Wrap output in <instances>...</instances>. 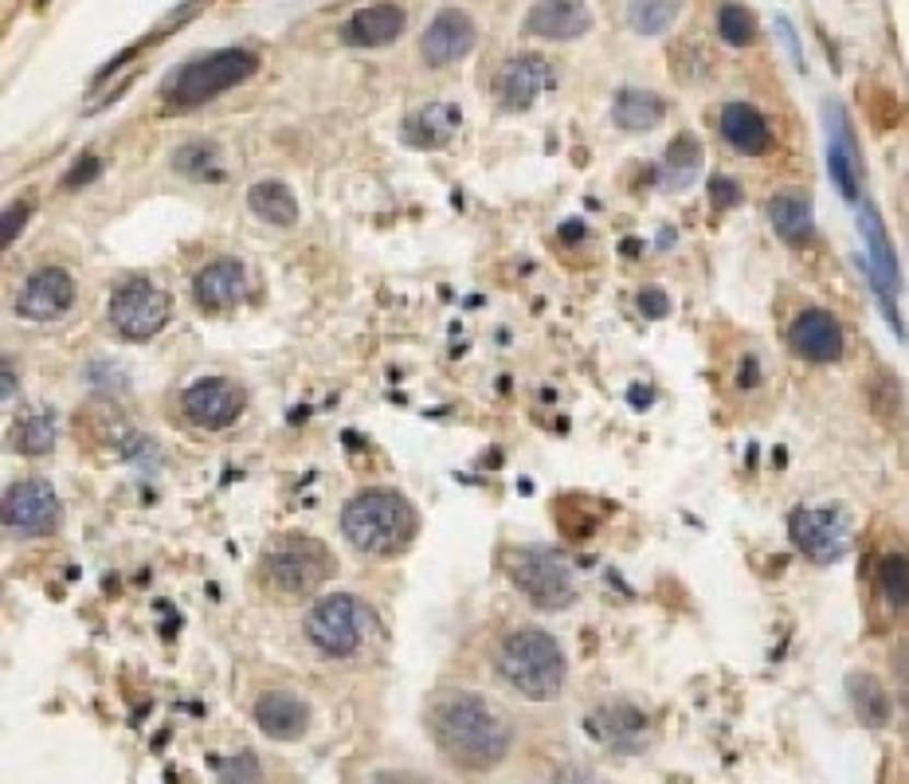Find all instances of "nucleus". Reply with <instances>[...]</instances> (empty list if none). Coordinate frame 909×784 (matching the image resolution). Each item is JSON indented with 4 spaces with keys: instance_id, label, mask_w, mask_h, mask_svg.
I'll use <instances>...</instances> for the list:
<instances>
[{
    "instance_id": "obj_1",
    "label": "nucleus",
    "mask_w": 909,
    "mask_h": 784,
    "mask_svg": "<svg viewBox=\"0 0 909 784\" xmlns=\"http://www.w3.org/2000/svg\"><path fill=\"white\" fill-rule=\"evenodd\" d=\"M432 741L451 765L463 773H490L506 761L514 746V726L490 699L475 691H447L428 714Z\"/></svg>"
},
{
    "instance_id": "obj_2",
    "label": "nucleus",
    "mask_w": 909,
    "mask_h": 784,
    "mask_svg": "<svg viewBox=\"0 0 909 784\" xmlns=\"http://www.w3.org/2000/svg\"><path fill=\"white\" fill-rule=\"evenodd\" d=\"M341 533L357 553L369 557H396L416 542L420 533V514L400 491L388 486H369L357 491L341 510Z\"/></svg>"
},
{
    "instance_id": "obj_3",
    "label": "nucleus",
    "mask_w": 909,
    "mask_h": 784,
    "mask_svg": "<svg viewBox=\"0 0 909 784\" xmlns=\"http://www.w3.org/2000/svg\"><path fill=\"white\" fill-rule=\"evenodd\" d=\"M494 667L502 682L529 702H553L564 691V679H569L561 644L545 627H514L510 635H502V644L494 652Z\"/></svg>"
},
{
    "instance_id": "obj_4",
    "label": "nucleus",
    "mask_w": 909,
    "mask_h": 784,
    "mask_svg": "<svg viewBox=\"0 0 909 784\" xmlns=\"http://www.w3.org/2000/svg\"><path fill=\"white\" fill-rule=\"evenodd\" d=\"M334 573V557L322 542L287 533L275 545H267L259 557V585L275 600H306L314 597Z\"/></svg>"
},
{
    "instance_id": "obj_5",
    "label": "nucleus",
    "mask_w": 909,
    "mask_h": 784,
    "mask_svg": "<svg viewBox=\"0 0 909 784\" xmlns=\"http://www.w3.org/2000/svg\"><path fill=\"white\" fill-rule=\"evenodd\" d=\"M259 71V56L247 51V47H220V51H208V56L188 59L185 67H177L165 87H161V99L170 106H200L208 99H220L232 87L247 83V79Z\"/></svg>"
},
{
    "instance_id": "obj_6",
    "label": "nucleus",
    "mask_w": 909,
    "mask_h": 784,
    "mask_svg": "<svg viewBox=\"0 0 909 784\" xmlns=\"http://www.w3.org/2000/svg\"><path fill=\"white\" fill-rule=\"evenodd\" d=\"M510 585L541 612H561L576 600V580H572L569 561L545 545H522L502 557Z\"/></svg>"
},
{
    "instance_id": "obj_7",
    "label": "nucleus",
    "mask_w": 909,
    "mask_h": 784,
    "mask_svg": "<svg viewBox=\"0 0 909 784\" xmlns=\"http://www.w3.org/2000/svg\"><path fill=\"white\" fill-rule=\"evenodd\" d=\"M376 627L373 612L365 600H357L353 592H329L318 604L310 608L306 616V639L318 647L326 659H349L361 652L365 635Z\"/></svg>"
},
{
    "instance_id": "obj_8",
    "label": "nucleus",
    "mask_w": 909,
    "mask_h": 784,
    "mask_svg": "<svg viewBox=\"0 0 909 784\" xmlns=\"http://www.w3.org/2000/svg\"><path fill=\"white\" fill-rule=\"evenodd\" d=\"M106 314H110V326L118 337H126V342H150V337H158L161 330L170 326L173 307L165 290H158L145 279H130L110 295Z\"/></svg>"
},
{
    "instance_id": "obj_9",
    "label": "nucleus",
    "mask_w": 909,
    "mask_h": 784,
    "mask_svg": "<svg viewBox=\"0 0 909 784\" xmlns=\"http://www.w3.org/2000/svg\"><path fill=\"white\" fill-rule=\"evenodd\" d=\"M792 542L816 565H831L851 550V518L839 506H807V510L792 514Z\"/></svg>"
},
{
    "instance_id": "obj_10",
    "label": "nucleus",
    "mask_w": 909,
    "mask_h": 784,
    "mask_svg": "<svg viewBox=\"0 0 909 784\" xmlns=\"http://www.w3.org/2000/svg\"><path fill=\"white\" fill-rule=\"evenodd\" d=\"M0 518L9 538H47L59 526V498L44 479H24L4 491Z\"/></svg>"
},
{
    "instance_id": "obj_11",
    "label": "nucleus",
    "mask_w": 909,
    "mask_h": 784,
    "mask_svg": "<svg viewBox=\"0 0 909 784\" xmlns=\"http://www.w3.org/2000/svg\"><path fill=\"white\" fill-rule=\"evenodd\" d=\"M180 416L200 431H224L244 416V389L228 377H205L180 392Z\"/></svg>"
},
{
    "instance_id": "obj_12",
    "label": "nucleus",
    "mask_w": 909,
    "mask_h": 784,
    "mask_svg": "<svg viewBox=\"0 0 909 784\" xmlns=\"http://www.w3.org/2000/svg\"><path fill=\"white\" fill-rule=\"evenodd\" d=\"M859 232H863V243H866V263H871V279H874V290H878V299H882V310H886V318H890L894 334L906 337L898 307H894V295L901 290L898 255H894L890 235H886V228H882L878 212H874L871 205H866L863 216H859Z\"/></svg>"
},
{
    "instance_id": "obj_13",
    "label": "nucleus",
    "mask_w": 909,
    "mask_h": 784,
    "mask_svg": "<svg viewBox=\"0 0 909 784\" xmlns=\"http://www.w3.org/2000/svg\"><path fill=\"white\" fill-rule=\"evenodd\" d=\"M475 39H478V28H475V20H470L467 12L463 9H440L432 24L423 28L420 56H423V64L428 67L459 64L463 56H470Z\"/></svg>"
},
{
    "instance_id": "obj_14",
    "label": "nucleus",
    "mask_w": 909,
    "mask_h": 784,
    "mask_svg": "<svg viewBox=\"0 0 909 784\" xmlns=\"http://www.w3.org/2000/svg\"><path fill=\"white\" fill-rule=\"evenodd\" d=\"M584 729L601 746L616 749V753H639L651 738L648 714L636 710L631 702H608V706L592 710L588 718H584Z\"/></svg>"
},
{
    "instance_id": "obj_15",
    "label": "nucleus",
    "mask_w": 909,
    "mask_h": 784,
    "mask_svg": "<svg viewBox=\"0 0 909 784\" xmlns=\"http://www.w3.org/2000/svg\"><path fill=\"white\" fill-rule=\"evenodd\" d=\"M71 302H75V279L63 267H39L20 290L16 314L28 322H51V318H63Z\"/></svg>"
},
{
    "instance_id": "obj_16",
    "label": "nucleus",
    "mask_w": 909,
    "mask_h": 784,
    "mask_svg": "<svg viewBox=\"0 0 909 784\" xmlns=\"http://www.w3.org/2000/svg\"><path fill=\"white\" fill-rule=\"evenodd\" d=\"M525 36L569 44L592 32V9L584 0H534V9L522 20Z\"/></svg>"
},
{
    "instance_id": "obj_17",
    "label": "nucleus",
    "mask_w": 909,
    "mask_h": 784,
    "mask_svg": "<svg viewBox=\"0 0 909 784\" xmlns=\"http://www.w3.org/2000/svg\"><path fill=\"white\" fill-rule=\"evenodd\" d=\"M827 169H831L835 188L847 196V200H859L863 193V161H859V146H854V134L847 126L843 106L827 103Z\"/></svg>"
},
{
    "instance_id": "obj_18",
    "label": "nucleus",
    "mask_w": 909,
    "mask_h": 784,
    "mask_svg": "<svg viewBox=\"0 0 909 784\" xmlns=\"http://www.w3.org/2000/svg\"><path fill=\"white\" fill-rule=\"evenodd\" d=\"M788 346L796 349L804 361L827 365L843 357L847 337H843V326L835 322V314H827V310H804L788 326Z\"/></svg>"
},
{
    "instance_id": "obj_19",
    "label": "nucleus",
    "mask_w": 909,
    "mask_h": 784,
    "mask_svg": "<svg viewBox=\"0 0 909 784\" xmlns=\"http://www.w3.org/2000/svg\"><path fill=\"white\" fill-rule=\"evenodd\" d=\"M244 295H247V275L235 260L205 263L197 272V279H193V299H197V307L208 310V314L235 310L244 302Z\"/></svg>"
},
{
    "instance_id": "obj_20",
    "label": "nucleus",
    "mask_w": 909,
    "mask_h": 784,
    "mask_svg": "<svg viewBox=\"0 0 909 784\" xmlns=\"http://www.w3.org/2000/svg\"><path fill=\"white\" fill-rule=\"evenodd\" d=\"M549 87H553V67H549L545 56H534V51L514 56L506 67H502V76H498V94H502V103H506L510 111L534 106Z\"/></svg>"
},
{
    "instance_id": "obj_21",
    "label": "nucleus",
    "mask_w": 909,
    "mask_h": 784,
    "mask_svg": "<svg viewBox=\"0 0 909 784\" xmlns=\"http://www.w3.org/2000/svg\"><path fill=\"white\" fill-rule=\"evenodd\" d=\"M252 718L271 741H299L310 729V706L291 691H267L255 699Z\"/></svg>"
},
{
    "instance_id": "obj_22",
    "label": "nucleus",
    "mask_w": 909,
    "mask_h": 784,
    "mask_svg": "<svg viewBox=\"0 0 909 784\" xmlns=\"http://www.w3.org/2000/svg\"><path fill=\"white\" fill-rule=\"evenodd\" d=\"M408 16L400 4H369L357 9L353 16L341 24V44L349 47H388L404 36Z\"/></svg>"
},
{
    "instance_id": "obj_23",
    "label": "nucleus",
    "mask_w": 909,
    "mask_h": 784,
    "mask_svg": "<svg viewBox=\"0 0 909 784\" xmlns=\"http://www.w3.org/2000/svg\"><path fill=\"white\" fill-rule=\"evenodd\" d=\"M463 126V111L455 103H428L404 118L400 138L412 150H443Z\"/></svg>"
},
{
    "instance_id": "obj_24",
    "label": "nucleus",
    "mask_w": 909,
    "mask_h": 784,
    "mask_svg": "<svg viewBox=\"0 0 909 784\" xmlns=\"http://www.w3.org/2000/svg\"><path fill=\"white\" fill-rule=\"evenodd\" d=\"M722 138L730 141L733 150L749 153V158H760V153L772 146V130L765 114L749 103H725L722 106Z\"/></svg>"
},
{
    "instance_id": "obj_25",
    "label": "nucleus",
    "mask_w": 909,
    "mask_h": 784,
    "mask_svg": "<svg viewBox=\"0 0 909 784\" xmlns=\"http://www.w3.org/2000/svg\"><path fill=\"white\" fill-rule=\"evenodd\" d=\"M702 173V146H698V138L694 134H678L671 146H666L663 161H659V185L666 188V193H683V188L694 185V177Z\"/></svg>"
},
{
    "instance_id": "obj_26",
    "label": "nucleus",
    "mask_w": 909,
    "mask_h": 784,
    "mask_svg": "<svg viewBox=\"0 0 909 784\" xmlns=\"http://www.w3.org/2000/svg\"><path fill=\"white\" fill-rule=\"evenodd\" d=\"M611 118H616L619 130L648 134V130H655L659 122L666 118V103L659 99V94L639 91V87H628V91L616 94V103H611Z\"/></svg>"
},
{
    "instance_id": "obj_27",
    "label": "nucleus",
    "mask_w": 909,
    "mask_h": 784,
    "mask_svg": "<svg viewBox=\"0 0 909 784\" xmlns=\"http://www.w3.org/2000/svg\"><path fill=\"white\" fill-rule=\"evenodd\" d=\"M247 208L275 228L299 224V196L282 185V181H255V185L247 188Z\"/></svg>"
},
{
    "instance_id": "obj_28",
    "label": "nucleus",
    "mask_w": 909,
    "mask_h": 784,
    "mask_svg": "<svg viewBox=\"0 0 909 784\" xmlns=\"http://www.w3.org/2000/svg\"><path fill=\"white\" fill-rule=\"evenodd\" d=\"M769 220L777 228L780 240L788 243H807L812 240V205L800 193H780L769 200Z\"/></svg>"
},
{
    "instance_id": "obj_29",
    "label": "nucleus",
    "mask_w": 909,
    "mask_h": 784,
    "mask_svg": "<svg viewBox=\"0 0 909 784\" xmlns=\"http://www.w3.org/2000/svg\"><path fill=\"white\" fill-rule=\"evenodd\" d=\"M847 699H851L863 726H886L890 722V694L882 691V682L874 675H851L847 679Z\"/></svg>"
},
{
    "instance_id": "obj_30",
    "label": "nucleus",
    "mask_w": 909,
    "mask_h": 784,
    "mask_svg": "<svg viewBox=\"0 0 909 784\" xmlns=\"http://www.w3.org/2000/svg\"><path fill=\"white\" fill-rule=\"evenodd\" d=\"M12 439H16V451H24V456H47V451L56 448V412L47 408H32L24 412L16 420V428H12Z\"/></svg>"
},
{
    "instance_id": "obj_31",
    "label": "nucleus",
    "mask_w": 909,
    "mask_h": 784,
    "mask_svg": "<svg viewBox=\"0 0 909 784\" xmlns=\"http://www.w3.org/2000/svg\"><path fill=\"white\" fill-rule=\"evenodd\" d=\"M686 0H631L628 4V24L639 36H663L678 16H683Z\"/></svg>"
},
{
    "instance_id": "obj_32",
    "label": "nucleus",
    "mask_w": 909,
    "mask_h": 784,
    "mask_svg": "<svg viewBox=\"0 0 909 784\" xmlns=\"http://www.w3.org/2000/svg\"><path fill=\"white\" fill-rule=\"evenodd\" d=\"M878 592L886 597V604L906 612L909 608V557L906 553H886L878 561Z\"/></svg>"
},
{
    "instance_id": "obj_33",
    "label": "nucleus",
    "mask_w": 909,
    "mask_h": 784,
    "mask_svg": "<svg viewBox=\"0 0 909 784\" xmlns=\"http://www.w3.org/2000/svg\"><path fill=\"white\" fill-rule=\"evenodd\" d=\"M173 169L193 181H217L220 177V153L208 141H188L173 153Z\"/></svg>"
},
{
    "instance_id": "obj_34",
    "label": "nucleus",
    "mask_w": 909,
    "mask_h": 784,
    "mask_svg": "<svg viewBox=\"0 0 909 784\" xmlns=\"http://www.w3.org/2000/svg\"><path fill=\"white\" fill-rule=\"evenodd\" d=\"M718 36L730 47H749L757 39V20H753L749 9H741V4L730 0V4L718 9Z\"/></svg>"
},
{
    "instance_id": "obj_35",
    "label": "nucleus",
    "mask_w": 909,
    "mask_h": 784,
    "mask_svg": "<svg viewBox=\"0 0 909 784\" xmlns=\"http://www.w3.org/2000/svg\"><path fill=\"white\" fill-rule=\"evenodd\" d=\"M220 776H224V781H259L263 769H259V761H255V753H240V757H232V761H220Z\"/></svg>"
},
{
    "instance_id": "obj_36",
    "label": "nucleus",
    "mask_w": 909,
    "mask_h": 784,
    "mask_svg": "<svg viewBox=\"0 0 909 784\" xmlns=\"http://www.w3.org/2000/svg\"><path fill=\"white\" fill-rule=\"evenodd\" d=\"M98 173H103V161L94 158V153H86L83 161H75V169L63 177V188H79V185H91V181H98Z\"/></svg>"
},
{
    "instance_id": "obj_37",
    "label": "nucleus",
    "mask_w": 909,
    "mask_h": 784,
    "mask_svg": "<svg viewBox=\"0 0 909 784\" xmlns=\"http://www.w3.org/2000/svg\"><path fill=\"white\" fill-rule=\"evenodd\" d=\"M710 200H713V208L741 205V185L737 181H730V177H713L710 181Z\"/></svg>"
},
{
    "instance_id": "obj_38",
    "label": "nucleus",
    "mask_w": 909,
    "mask_h": 784,
    "mask_svg": "<svg viewBox=\"0 0 909 784\" xmlns=\"http://www.w3.org/2000/svg\"><path fill=\"white\" fill-rule=\"evenodd\" d=\"M28 224V205H9L4 208V247L16 243V235Z\"/></svg>"
},
{
    "instance_id": "obj_39",
    "label": "nucleus",
    "mask_w": 909,
    "mask_h": 784,
    "mask_svg": "<svg viewBox=\"0 0 909 784\" xmlns=\"http://www.w3.org/2000/svg\"><path fill=\"white\" fill-rule=\"evenodd\" d=\"M639 310L648 318H666L671 314V299H666L663 290H643V295H639Z\"/></svg>"
},
{
    "instance_id": "obj_40",
    "label": "nucleus",
    "mask_w": 909,
    "mask_h": 784,
    "mask_svg": "<svg viewBox=\"0 0 909 784\" xmlns=\"http://www.w3.org/2000/svg\"><path fill=\"white\" fill-rule=\"evenodd\" d=\"M757 381H760V361H757V357H745V361H741L737 384H741V389H753Z\"/></svg>"
},
{
    "instance_id": "obj_41",
    "label": "nucleus",
    "mask_w": 909,
    "mask_h": 784,
    "mask_svg": "<svg viewBox=\"0 0 909 784\" xmlns=\"http://www.w3.org/2000/svg\"><path fill=\"white\" fill-rule=\"evenodd\" d=\"M16 404V365L4 361V408Z\"/></svg>"
},
{
    "instance_id": "obj_42",
    "label": "nucleus",
    "mask_w": 909,
    "mask_h": 784,
    "mask_svg": "<svg viewBox=\"0 0 909 784\" xmlns=\"http://www.w3.org/2000/svg\"><path fill=\"white\" fill-rule=\"evenodd\" d=\"M561 235H564V240H576V235H584V224H564Z\"/></svg>"
},
{
    "instance_id": "obj_43",
    "label": "nucleus",
    "mask_w": 909,
    "mask_h": 784,
    "mask_svg": "<svg viewBox=\"0 0 909 784\" xmlns=\"http://www.w3.org/2000/svg\"><path fill=\"white\" fill-rule=\"evenodd\" d=\"M36 4H47V0H36Z\"/></svg>"
}]
</instances>
